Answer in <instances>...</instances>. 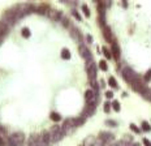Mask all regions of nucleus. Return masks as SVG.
<instances>
[{
	"instance_id": "30",
	"label": "nucleus",
	"mask_w": 151,
	"mask_h": 146,
	"mask_svg": "<svg viewBox=\"0 0 151 146\" xmlns=\"http://www.w3.org/2000/svg\"><path fill=\"white\" fill-rule=\"evenodd\" d=\"M0 146H7V140L3 136H0Z\"/></svg>"
},
{
	"instance_id": "8",
	"label": "nucleus",
	"mask_w": 151,
	"mask_h": 146,
	"mask_svg": "<svg viewBox=\"0 0 151 146\" xmlns=\"http://www.w3.org/2000/svg\"><path fill=\"white\" fill-rule=\"evenodd\" d=\"M80 53H81V56L84 57L86 62H89V60H92V55L91 52H90V50L86 47L85 45H81L80 46Z\"/></svg>"
},
{
	"instance_id": "2",
	"label": "nucleus",
	"mask_w": 151,
	"mask_h": 146,
	"mask_svg": "<svg viewBox=\"0 0 151 146\" xmlns=\"http://www.w3.org/2000/svg\"><path fill=\"white\" fill-rule=\"evenodd\" d=\"M25 140V135L22 132H16L11 135L7 140V146H21Z\"/></svg>"
},
{
	"instance_id": "1",
	"label": "nucleus",
	"mask_w": 151,
	"mask_h": 146,
	"mask_svg": "<svg viewBox=\"0 0 151 146\" xmlns=\"http://www.w3.org/2000/svg\"><path fill=\"white\" fill-rule=\"evenodd\" d=\"M48 133H50L51 142H59V141H61L63 138L65 137V135H67V132L64 130V128H63V126H59V125L52 126Z\"/></svg>"
},
{
	"instance_id": "12",
	"label": "nucleus",
	"mask_w": 151,
	"mask_h": 146,
	"mask_svg": "<svg viewBox=\"0 0 151 146\" xmlns=\"http://www.w3.org/2000/svg\"><path fill=\"white\" fill-rule=\"evenodd\" d=\"M103 33H104V38L107 39V42H109V43L113 42V38H112V33H111V30H109L108 26L103 28Z\"/></svg>"
},
{
	"instance_id": "24",
	"label": "nucleus",
	"mask_w": 151,
	"mask_h": 146,
	"mask_svg": "<svg viewBox=\"0 0 151 146\" xmlns=\"http://www.w3.org/2000/svg\"><path fill=\"white\" fill-rule=\"evenodd\" d=\"M81 9H82V12H84L85 16H86V17H90V9H89V7L84 4V5L81 7Z\"/></svg>"
},
{
	"instance_id": "17",
	"label": "nucleus",
	"mask_w": 151,
	"mask_h": 146,
	"mask_svg": "<svg viewBox=\"0 0 151 146\" xmlns=\"http://www.w3.org/2000/svg\"><path fill=\"white\" fill-rule=\"evenodd\" d=\"M36 11H38V13H40V14H48V7L47 5H39L38 8H36Z\"/></svg>"
},
{
	"instance_id": "36",
	"label": "nucleus",
	"mask_w": 151,
	"mask_h": 146,
	"mask_svg": "<svg viewBox=\"0 0 151 146\" xmlns=\"http://www.w3.org/2000/svg\"><path fill=\"white\" fill-rule=\"evenodd\" d=\"M106 146H108V145H106Z\"/></svg>"
},
{
	"instance_id": "18",
	"label": "nucleus",
	"mask_w": 151,
	"mask_h": 146,
	"mask_svg": "<svg viewBox=\"0 0 151 146\" xmlns=\"http://www.w3.org/2000/svg\"><path fill=\"white\" fill-rule=\"evenodd\" d=\"M141 95H142L145 99H148V101H151V89H150V87H146V90L143 91L142 94H141Z\"/></svg>"
},
{
	"instance_id": "6",
	"label": "nucleus",
	"mask_w": 151,
	"mask_h": 146,
	"mask_svg": "<svg viewBox=\"0 0 151 146\" xmlns=\"http://www.w3.org/2000/svg\"><path fill=\"white\" fill-rule=\"evenodd\" d=\"M98 140H100L104 145H108V142H111V141L115 140V136L112 135V133H109V132H100L99 133V136H98Z\"/></svg>"
},
{
	"instance_id": "21",
	"label": "nucleus",
	"mask_w": 151,
	"mask_h": 146,
	"mask_svg": "<svg viewBox=\"0 0 151 146\" xmlns=\"http://www.w3.org/2000/svg\"><path fill=\"white\" fill-rule=\"evenodd\" d=\"M102 51H103V55L107 57V59H111V57H112V53H111V51H109L107 47H103V48H102Z\"/></svg>"
},
{
	"instance_id": "32",
	"label": "nucleus",
	"mask_w": 151,
	"mask_h": 146,
	"mask_svg": "<svg viewBox=\"0 0 151 146\" xmlns=\"http://www.w3.org/2000/svg\"><path fill=\"white\" fill-rule=\"evenodd\" d=\"M106 98L107 99H112V98H113V93H112V91H107V93H106Z\"/></svg>"
},
{
	"instance_id": "10",
	"label": "nucleus",
	"mask_w": 151,
	"mask_h": 146,
	"mask_svg": "<svg viewBox=\"0 0 151 146\" xmlns=\"http://www.w3.org/2000/svg\"><path fill=\"white\" fill-rule=\"evenodd\" d=\"M95 108H96V102H91V103H86V108H85L84 115L90 116L92 112H94V111H95Z\"/></svg>"
},
{
	"instance_id": "15",
	"label": "nucleus",
	"mask_w": 151,
	"mask_h": 146,
	"mask_svg": "<svg viewBox=\"0 0 151 146\" xmlns=\"http://www.w3.org/2000/svg\"><path fill=\"white\" fill-rule=\"evenodd\" d=\"M61 57L65 60H69L70 57H72V55H70V51L68 50V48H63L61 50Z\"/></svg>"
},
{
	"instance_id": "25",
	"label": "nucleus",
	"mask_w": 151,
	"mask_h": 146,
	"mask_svg": "<svg viewBox=\"0 0 151 146\" xmlns=\"http://www.w3.org/2000/svg\"><path fill=\"white\" fill-rule=\"evenodd\" d=\"M111 106H112V108L115 110V111H117V112L120 111V108H121V107H120V103H119L117 101H113V102H112Z\"/></svg>"
},
{
	"instance_id": "3",
	"label": "nucleus",
	"mask_w": 151,
	"mask_h": 146,
	"mask_svg": "<svg viewBox=\"0 0 151 146\" xmlns=\"http://www.w3.org/2000/svg\"><path fill=\"white\" fill-rule=\"evenodd\" d=\"M123 77H124V80H125L128 84H130V85L134 84L135 81L140 80V76H138L137 73L131 69V68H129V67H125L123 69Z\"/></svg>"
},
{
	"instance_id": "11",
	"label": "nucleus",
	"mask_w": 151,
	"mask_h": 146,
	"mask_svg": "<svg viewBox=\"0 0 151 146\" xmlns=\"http://www.w3.org/2000/svg\"><path fill=\"white\" fill-rule=\"evenodd\" d=\"M130 142H131V137H126V138H123V140L117 141L113 146H130Z\"/></svg>"
},
{
	"instance_id": "26",
	"label": "nucleus",
	"mask_w": 151,
	"mask_h": 146,
	"mask_svg": "<svg viewBox=\"0 0 151 146\" xmlns=\"http://www.w3.org/2000/svg\"><path fill=\"white\" fill-rule=\"evenodd\" d=\"M129 126H130V129L133 130V132H134V133H140V132H141V129H140V128H138L137 125H135V124H133V123H131Z\"/></svg>"
},
{
	"instance_id": "23",
	"label": "nucleus",
	"mask_w": 151,
	"mask_h": 146,
	"mask_svg": "<svg viewBox=\"0 0 151 146\" xmlns=\"http://www.w3.org/2000/svg\"><path fill=\"white\" fill-rule=\"evenodd\" d=\"M99 68H100L102 70H104V72H106V70L108 69V65H107V62H106V60H102V62H99Z\"/></svg>"
},
{
	"instance_id": "5",
	"label": "nucleus",
	"mask_w": 151,
	"mask_h": 146,
	"mask_svg": "<svg viewBox=\"0 0 151 146\" xmlns=\"http://www.w3.org/2000/svg\"><path fill=\"white\" fill-rule=\"evenodd\" d=\"M36 140H38V145L39 146H48L51 142L50 133L48 132H42L40 135H36Z\"/></svg>"
},
{
	"instance_id": "33",
	"label": "nucleus",
	"mask_w": 151,
	"mask_h": 146,
	"mask_svg": "<svg viewBox=\"0 0 151 146\" xmlns=\"http://www.w3.org/2000/svg\"><path fill=\"white\" fill-rule=\"evenodd\" d=\"M143 145L145 146H151V141H148L147 138H143Z\"/></svg>"
},
{
	"instance_id": "31",
	"label": "nucleus",
	"mask_w": 151,
	"mask_h": 146,
	"mask_svg": "<svg viewBox=\"0 0 151 146\" xmlns=\"http://www.w3.org/2000/svg\"><path fill=\"white\" fill-rule=\"evenodd\" d=\"M107 125H111V126H117V123L113 120H107Z\"/></svg>"
},
{
	"instance_id": "16",
	"label": "nucleus",
	"mask_w": 151,
	"mask_h": 146,
	"mask_svg": "<svg viewBox=\"0 0 151 146\" xmlns=\"http://www.w3.org/2000/svg\"><path fill=\"white\" fill-rule=\"evenodd\" d=\"M108 85L112 87V89H117V87H119L117 81L115 80V77H109V78H108Z\"/></svg>"
},
{
	"instance_id": "20",
	"label": "nucleus",
	"mask_w": 151,
	"mask_h": 146,
	"mask_svg": "<svg viewBox=\"0 0 151 146\" xmlns=\"http://www.w3.org/2000/svg\"><path fill=\"white\" fill-rule=\"evenodd\" d=\"M21 34H22L24 38H30V35H31L30 29H29V28H24L22 30H21Z\"/></svg>"
},
{
	"instance_id": "9",
	"label": "nucleus",
	"mask_w": 151,
	"mask_h": 146,
	"mask_svg": "<svg viewBox=\"0 0 151 146\" xmlns=\"http://www.w3.org/2000/svg\"><path fill=\"white\" fill-rule=\"evenodd\" d=\"M111 53H112V56L115 57L116 60L120 59V47H119L117 42H112V50H111Z\"/></svg>"
},
{
	"instance_id": "34",
	"label": "nucleus",
	"mask_w": 151,
	"mask_h": 146,
	"mask_svg": "<svg viewBox=\"0 0 151 146\" xmlns=\"http://www.w3.org/2000/svg\"><path fill=\"white\" fill-rule=\"evenodd\" d=\"M86 38H87V42L92 43V36H91V35H86Z\"/></svg>"
},
{
	"instance_id": "28",
	"label": "nucleus",
	"mask_w": 151,
	"mask_h": 146,
	"mask_svg": "<svg viewBox=\"0 0 151 146\" xmlns=\"http://www.w3.org/2000/svg\"><path fill=\"white\" fill-rule=\"evenodd\" d=\"M109 110H111V103L106 102L104 103V112H109Z\"/></svg>"
},
{
	"instance_id": "7",
	"label": "nucleus",
	"mask_w": 151,
	"mask_h": 146,
	"mask_svg": "<svg viewBox=\"0 0 151 146\" xmlns=\"http://www.w3.org/2000/svg\"><path fill=\"white\" fill-rule=\"evenodd\" d=\"M85 101L86 103H91V102H98V94L94 90L89 89L85 91Z\"/></svg>"
},
{
	"instance_id": "19",
	"label": "nucleus",
	"mask_w": 151,
	"mask_h": 146,
	"mask_svg": "<svg viewBox=\"0 0 151 146\" xmlns=\"http://www.w3.org/2000/svg\"><path fill=\"white\" fill-rule=\"evenodd\" d=\"M50 118H51V120H53V121H60L61 120V116H60V114H57V112H51Z\"/></svg>"
},
{
	"instance_id": "14",
	"label": "nucleus",
	"mask_w": 151,
	"mask_h": 146,
	"mask_svg": "<svg viewBox=\"0 0 151 146\" xmlns=\"http://www.w3.org/2000/svg\"><path fill=\"white\" fill-rule=\"evenodd\" d=\"M28 146H39L38 145V140H36V135H31L30 138H29Z\"/></svg>"
},
{
	"instance_id": "29",
	"label": "nucleus",
	"mask_w": 151,
	"mask_h": 146,
	"mask_svg": "<svg viewBox=\"0 0 151 146\" xmlns=\"http://www.w3.org/2000/svg\"><path fill=\"white\" fill-rule=\"evenodd\" d=\"M73 16H74V17H76V18H77V20H78V21H81V20H82L81 14H80L77 11H73Z\"/></svg>"
},
{
	"instance_id": "4",
	"label": "nucleus",
	"mask_w": 151,
	"mask_h": 146,
	"mask_svg": "<svg viewBox=\"0 0 151 146\" xmlns=\"http://www.w3.org/2000/svg\"><path fill=\"white\" fill-rule=\"evenodd\" d=\"M86 73H87V77H89L90 82L96 80V64L94 63V60L86 62Z\"/></svg>"
},
{
	"instance_id": "22",
	"label": "nucleus",
	"mask_w": 151,
	"mask_h": 146,
	"mask_svg": "<svg viewBox=\"0 0 151 146\" xmlns=\"http://www.w3.org/2000/svg\"><path fill=\"white\" fill-rule=\"evenodd\" d=\"M142 130H145V132H150L151 130V125L147 121H142Z\"/></svg>"
},
{
	"instance_id": "27",
	"label": "nucleus",
	"mask_w": 151,
	"mask_h": 146,
	"mask_svg": "<svg viewBox=\"0 0 151 146\" xmlns=\"http://www.w3.org/2000/svg\"><path fill=\"white\" fill-rule=\"evenodd\" d=\"M143 78H145V81H150L151 80V68L145 73V77H143Z\"/></svg>"
},
{
	"instance_id": "13",
	"label": "nucleus",
	"mask_w": 151,
	"mask_h": 146,
	"mask_svg": "<svg viewBox=\"0 0 151 146\" xmlns=\"http://www.w3.org/2000/svg\"><path fill=\"white\" fill-rule=\"evenodd\" d=\"M7 31H8V26H7V24L5 22H0V39L5 35Z\"/></svg>"
},
{
	"instance_id": "35",
	"label": "nucleus",
	"mask_w": 151,
	"mask_h": 146,
	"mask_svg": "<svg viewBox=\"0 0 151 146\" xmlns=\"http://www.w3.org/2000/svg\"><path fill=\"white\" fill-rule=\"evenodd\" d=\"M130 146H140V143H133V145H130Z\"/></svg>"
}]
</instances>
